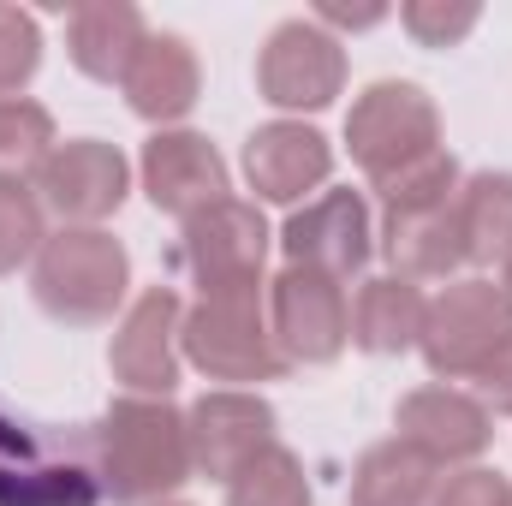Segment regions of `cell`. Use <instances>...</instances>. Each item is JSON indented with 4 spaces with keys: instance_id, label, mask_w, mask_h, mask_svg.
I'll list each match as a JSON object with an SVG mask.
<instances>
[{
    "instance_id": "cell-1",
    "label": "cell",
    "mask_w": 512,
    "mask_h": 506,
    "mask_svg": "<svg viewBox=\"0 0 512 506\" xmlns=\"http://www.w3.org/2000/svg\"><path fill=\"white\" fill-rule=\"evenodd\" d=\"M90 459H96L102 495H114L126 506L167 501L197 471L185 411L173 399H143V393H126L102 411V423L90 435Z\"/></svg>"
},
{
    "instance_id": "cell-2",
    "label": "cell",
    "mask_w": 512,
    "mask_h": 506,
    "mask_svg": "<svg viewBox=\"0 0 512 506\" xmlns=\"http://www.w3.org/2000/svg\"><path fill=\"white\" fill-rule=\"evenodd\" d=\"M126 286H131V256L102 227H60V233H48V245L36 251V268H30L36 304L54 322H66V328L114 322V310L126 304Z\"/></svg>"
},
{
    "instance_id": "cell-3",
    "label": "cell",
    "mask_w": 512,
    "mask_h": 506,
    "mask_svg": "<svg viewBox=\"0 0 512 506\" xmlns=\"http://www.w3.org/2000/svg\"><path fill=\"white\" fill-rule=\"evenodd\" d=\"M262 256H268V221L245 197H221L203 215L185 221L179 262L203 286V298H262Z\"/></svg>"
},
{
    "instance_id": "cell-4",
    "label": "cell",
    "mask_w": 512,
    "mask_h": 506,
    "mask_svg": "<svg viewBox=\"0 0 512 506\" xmlns=\"http://www.w3.org/2000/svg\"><path fill=\"white\" fill-rule=\"evenodd\" d=\"M96 459L72 453L66 435L0 411V506H96Z\"/></svg>"
},
{
    "instance_id": "cell-5",
    "label": "cell",
    "mask_w": 512,
    "mask_h": 506,
    "mask_svg": "<svg viewBox=\"0 0 512 506\" xmlns=\"http://www.w3.org/2000/svg\"><path fill=\"white\" fill-rule=\"evenodd\" d=\"M512 334V304L495 280H453L429 298L423 310V334H417V352L435 376L459 381L477 376L483 358Z\"/></svg>"
},
{
    "instance_id": "cell-6",
    "label": "cell",
    "mask_w": 512,
    "mask_h": 506,
    "mask_svg": "<svg viewBox=\"0 0 512 506\" xmlns=\"http://www.w3.org/2000/svg\"><path fill=\"white\" fill-rule=\"evenodd\" d=\"M346 143H352V161L382 185L387 173H399L405 161L441 149V114H435L429 90H417L405 78H382V84H370L352 102Z\"/></svg>"
},
{
    "instance_id": "cell-7",
    "label": "cell",
    "mask_w": 512,
    "mask_h": 506,
    "mask_svg": "<svg viewBox=\"0 0 512 506\" xmlns=\"http://www.w3.org/2000/svg\"><path fill=\"white\" fill-rule=\"evenodd\" d=\"M179 352L209 381H274L286 370L256 298H197L185 310Z\"/></svg>"
},
{
    "instance_id": "cell-8",
    "label": "cell",
    "mask_w": 512,
    "mask_h": 506,
    "mask_svg": "<svg viewBox=\"0 0 512 506\" xmlns=\"http://www.w3.org/2000/svg\"><path fill=\"white\" fill-rule=\"evenodd\" d=\"M256 90L274 108L316 114L346 90V54L316 18H286L268 30V42L256 54Z\"/></svg>"
},
{
    "instance_id": "cell-9",
    "label": "cell",
    "mask_w": 512,
    "mask_h": 506,
    "mask_svg": "<svg viewBox=\"0 0 512 506\" xmlns=\"http://www.w3.org/2000/svg\"><path fill=\"white\" fill-rule=\"evenodd\" d=\"M126 185H131L126 155L102 137H66L36 167V197L66 227H102L126 203Z\"/></svg>"
},
{
    "instance_id": "cell-10",
    "label": "cell",
    "mask_w": 512,
    "mask_h": 506,
    "mask_svg": "<svg viewBox=\"0 0 512 506\" xmlns=\"http://www.w3.org/2000/svg\"><path fill=\"white\" fill-rule=\"evenodd\" d=\"M268 328H274V346L286 364H334L352 340V304H346L340 280L286 268L268 292Z\"/></svg>"
},
{
    "instance_id": "cell-11",
    "label": "cell",
    "mask_w": 512,
    "mask_h": 506,
    "mask_svg": "<svg viewBox=\"0 0 512 506\" xmlns=\"http://www.w3.org/2000/svg\"><path fill=\"white\" fill-rule=\"evenodd\" d=\"M191 429V465L209 483H233L262 447H274V405L245 387H215L185 411Z\"/></svg>"
},
{
    "instance_id": "cell-12",
    "label": "cell",
    "mask_w": 512,
    "mask_h": 506,
    "mask_svg": "<svg viewBox=\"0 0 512 506\" xmlns=\"http://www.w3.org/2000/svg\"><path fill=\"white\" fill-rule=\"evenodd\" d=\"M179 328H185V304L173 286H149L143 298H131L108 346L114 376L143 399H167L179 387Z\"/></svg>"
},
{
    "instance_id": "cell-13",
    "label": "cell",
    "mask_w": 512,
    "mask_h": 506,
    "mask_svg": "<svg viewBox=\"0 0 512 506\" xmlns=\"http://www.w3.org/2000/svg\"><path fill=\"white\" fill-rule=\"evenodd\" d=\"M286 268H310V274H328V280H346L370 262V203L358 191H322L316 203L292 209L286 233Z\"/></svg>"
},
{
    "instance_id": "cell-14",
    "label": "cell",
    "mask_w": 512,
    "mask_h": 506,
    "mask_svg": "<svg viewBox=\"0 0 512 506\" xmlns=\"http://www.w3.org/2000/svg\"><path fill=\"white\" fill-rule=\"evenodd\" d=\"M143 191L161 215H203L227 197V161L203 131H155L143 143Z\"/></svg>"
},
{
    "instance_id": "cell-15",
    "label": "cell",
    "mask_w": 512,
    "mask_h": 506,
    "mask_svg": "<svg viewBox=\"0 0 512 506\" xmlns=\"http://www.w3.org/2000/svg\"><path fill=\"white\" fill-rule=\"evenodd\" d=\"M393 429H399V441H411L435 465H465V459H477L495 441V417L459 387H417V393H405L399 411H393Z\"/></svg>"
},
{
    "instance_id": "cell-16",
    "label": "cell",
    "mask_w": 512,
    "mask_h": 506,
    "mask_svg": "<svg viewBox=\"0 0 512 506\" xmlns=\"http://www.w3.org/2000/svg\"><path fill=\"white\" fill-rule=\"evenodd\" d=\"M328 173H334V149L304 120H268L245 137V179L262 203H298Z\"/></svg>"
},
{
    "instance_id": "cell-17",
    "label": "cell",
    "mask_w": 512,
    "mask_h": 506,
    "mask_svg": "<svg viewBox=\"0 0 512 506\" xmlns=\"http://www.w3.org/2000/svg\"><path fill=\"white\" fill-rule=\"evenodd\" d=\"M126 102L137 120H155V126H173V120H185L191 108H197V96H203V66H197V48L185 42V36H173V30H161V36H149L143 42V54L131 60L126 72Z\"/></svg>"
},
{
    "instance_id": "cell-18",
    "label": "cell",
    "mask_w": 512,
    "mask_h": 506,
    "mask_svg": "<svg viewBox=\"0 0 512 506\" xmlns=\"http://www.w3.org/2000/svg\"><path fill=\"white\" fill-rule=\"evenodd\" d=\"M143 42H149V24L131 0H84L66 12V54L96 84H126Z\"/></svg>"
},
{
    "instance_id": "cell-19",
    "label": "cell",
    "mask_w": 512,
    "mask_h": 506,
    "mask_svg": "<svg viewBox=\"0 0 512 506\" xmlns=\"http://www.w3.org/2000/svg\"><path fill=\"white\" fill-rule=\"evenodd\" d=\"M382 251L393 262L399 280H447L459 262H465V239H459V203H441V209H405V215H387Z\"/></svg>"
},
{
    "instance_id": "cell-20",
    "label": "cell",
    "mask_w": 512,
    "mask_h": 506,
    "mask_svg": "<svg viewBox=\"0 0 512 506\" xmlns=\"http://www.w3.org/2000/svg\"><path fill=\"white\" fill-rule=\"evenodd\" d=\"M423 286L399 280V274H376L358 286L352 298V346L376 352V358H393V352H411L417 334H423Z\"/></svg>"
},
{
    "instance_id": "cell-21",
    "label": "cell",
    "mask_w": 512,
    "mask_h": 506,
    "mask_svg": "<svg viewBox=\"0 0 512 506\" xmlns=\"http://www.w3.org/2000/svg\"><path fill=\"white\" fill-rule=\"evenodd\" d=\"M435 459H423L411 441H376L352 465V506H429L435 501Z\"/></svg>"
},
{
    "instance_id": "cell-22",
    "label": "cell",
    "mask_w": 512,
    "mask_h": 506,
    "mask_svg": "<svg viewBox=\"0 0 512 506\" xmlns=\"http://www.w3.org/2000/svg\"><path fill=\"white\" fill-rule=\"evenodd\" d=\"M459 239L465 262H501L512 256V173L483 167L459 185Z\"/></svg>"
},
{
    "instance_id": "cell-23",
    "label": "cell",
    "mask_w": 512,
    "mask_h": 506,
    "mask_svg": "<svg viewBox=\"0 0 512 506\" xmlns=\"http://www.w3.org/2000/svg\"><path fill=\"white\" fill-rule=\"evenodd\" d=\"M310 471L292 447H262L251 465L227 483V506H310Z\"/></svg>"
},
{
    "instance_id": "cell-24",
    "label": "cell",
    "mask_w": 512,
    "mask_h": 506,
    "mask_svg": "<svg viewBox=\"0 0 512 506\" xmlns=\"http://www.w3.org/2000/svg\"><path fill=\"white\" fill-rule=\"evenodd\" d=\"M459 185H465L459 161H453L447 149H429V155L405 161L399 173H387L376 191H382L387 215H405V209H441V203H459Z\"/></svg>"
},
{
    "instance_id": "cell-25",
    "label": "cell",
    "mask_w": 512,
    "mask_h": 506,
    "mask_svg": "<svg viewBox=\"0 0 512 506\" xmlns=\"http://www.w3.org/2000/svg\"><path fill=\"white\" fill-rule=\"evenodd\" d=\"M54 155V114L30 96L0 102V179H24Z\"/></svg>"
},
{
    "instance_id": "cell-26",
    "label": "cell",
    "mask_w": 512,
    "mask_h": 506,
    "mask_svg": "<svg viewBox=\"0 0 512 506\" xmlns=\"http://www.w3.org/2000/svg\"><path fill=\"white\" fill-rule=\"evenodd\" d=\"M42 245H48V209H42L36 185L0 179V274L24 268Z\"/></svg>"
},
{
    "instance_id": "cell-27",
    "label": "cell",
    "mask_w": 512,
    "mask_h": 506,
    "mask_svg": "<svg viewBox=\"0 0 512 506\" xmlns=\"http://www.w3.org/2000/svg\"><path fill=\"white\" fill-rule=\"evenodd\" d=\"M483 6L477 0H405L399 6V24L423 42V48H453L477 30Z\"/></svg>"
},
{
    "instance_id": "cell-28",
    "label": "cell",
    "mask_w": 512,
    "mask_h": 506,
    "mask_svg": "<svg viewBox=\"0 0 512 506\" xmlns=\"http://www.w3.org/2000/svg\"><path fill=\"white\" fill-rule=\"evenodd\" d=\"M36 60H42V30L30 12L18 6H0V102L18 96L30 78H36Z\"/></svg>"
},
{
    "instance_id": "cell-29",
    "label": "cell",
    "mask_w": 512,
    "mask_h": 506,
    "mask_svg": "<svg viewBox=\"0 0 512 506\" xmlns=\"http://www.w3.org/2000/svg\"><path fill=\"white\" fill-rule=\"evenodd\" d=\"M429 506H512V483L501 477V471L471 465V471H459V477L435 483V501H429Z\"/></svg>"
},
{
    "instance_id": "cell-30",
    "label": "cell",
    "mask_w": 512,
    "mask_h": 506,
    "mask_svg": "<svg viewBox=\"0 0 512 506\" xmlns=\"http://www.w3.org/2000/svg\"><path fill=\"white\" fill-rule=\"evenodd\" d=\"M471 387H477L471 399H477L489 417H512V334L483 358V370L471 376Z\"/></svg>"
},
{
    "instance_id": "cell-31",
    "label": "cell",
    "mask_w": 512,
    "mask_h": 506,
    "mask_svg": "<svg viewBox=\"0 0 512 506\" xmlns=\"http://www.w3.org/2000/svg\"><path fill=\"white\" fill-rule=\"evenodd\" d=\"M316 18H322V24H340V30H370V24H382V18H387V6H382V0H364V6L322 0V6H316Z\"/></svg>"
},
{
    "instance_id": "cell-32",
    "label": "cell",
    "mask_w": 512,
    "mask_h": 506,
    "mask_svg": "<svg viewBox=\"0 0 512 506\" xmlns=\"http://www.w3.org/2000/svg\"><path fill=\"white\" fill-rule=\"evenodd\" d=\"M501 292H507V304H512V256H507V280H501Z\"/></svg>"
},
{
    "instance_id": "cell-33",
    "label": "cell",
    "mask_w": 512,
    "mask_h": 506,
    "mask_svg": "<svg viewBox=\"0 0 512 506\" xmlns=\"http://www.w3.org/2000/svg\"><path fill=\"white\" fill-rule=\"evenodd\" d=\"M149 506H185V501H149Z\"/></svg>"
}]
</instances>
